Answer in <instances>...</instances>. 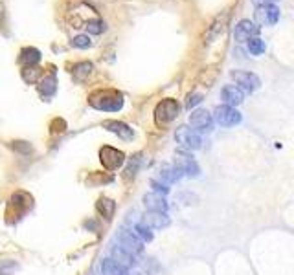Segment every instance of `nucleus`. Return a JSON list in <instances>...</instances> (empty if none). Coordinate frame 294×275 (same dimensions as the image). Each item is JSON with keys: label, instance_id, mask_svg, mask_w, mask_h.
<instances>
[{"label": "nucleus", "instance_id": "nucleus-5", "mask_svg": "<svg viewBox=\"0 0 294 275\" xmlns=\"http://www.w3.org/2000/svg\"><path fill=\"white\" fill-rule=\"evenodd\" d=\"M213 123L221 125V127H235L239 125L243 119L241 112H237L234 107H228V105H219L213 110Z\"/></svg>", "mask_w": 294, "mask_h": 275}, {"label": "nucleus", "instance_id": "nucleus-20", "mask_svg": "<svg viewBox=\"0 0 294 275\" xmlns=\"http://www.w3.org/2000/svg\"><path fill=\"white\" fill-rule=\"evenodd\" d=\"M131 231L142 240V242H151V240H153V231H151V228H147V226L142 222V218H140L138 222H134V224H131Z\"/></svg>", "mask_w": 294, "mask_h": 275}, {"label": "nucleus", "instance_id": "nucleus-15", "mask_svg": "<svg viewBox=\"0 0 294 275\" xmlns=\"http://www.w3.org/2000/svg\"><path fill=\"white\" fill-rule=\"evenodd\" d=\"M144 205L149 211H158V213H168V202L162 195L157 193H147L144 195Z\"/></svg>", "mask_w": 294, "mask_h": 275}, {"label": "nucleus", "instance_id": "nucleus-22", "mask_svg": "<svg viewBox=\"0 0 294 275\" xmlns=\"http://www.w3.org/2000/svg\"><path fill=\"white\" fill-rule=\"evenodd\" d=\"M20 61L26 63L28 66H33L35 63L41 61V51L35 50V48H24L22 53H20Z\"/></svg>", "mask_w": 294, "mask_h": 275}, {"label": "nucleus", "instance_id": "nucleus-21", "mask_svg": "<svg viewBox=\"0 0 294 275\" xmlns=\"http://www.w3.org/2000/svg\"><path fill=\"white\" fill-rule=\"evenodd\" d=\"M96 209H98L101 217H105V220H111L112 215H114V209H116V204L111 198H99L98 204H96Z\"/></svg>", "mask_w": 294, "mask_h": 275}, {"label": "nucleus", "instance_id": "nucleus-14", "mask_svg": "<svg viewBox=\"0 0 294 275\" xmlns=\"http://www.w3.org/2000/svg\"><path fill=\"white\" fill-rule=\"evenodd\" d=\"M221 99L224 101V105H228V107H234L235 109L237 105H241L243 103L245 94H243L235 84H226V86H222V90H221Z\"/></svg>", "mask_w": 294, "mask_h": 275}, {"label": "nucleus", "instance_id": "nucleus-11", "mask_svg": "<svg viewBox=\"0 0 294 275\" xmlns=\"http://www.w3.org/2000/svg\"><path fill=\"white\" fill-rule=\"evenodd\" d=\"M257 35H259V26L249 19L239 20L234 30V39L237 42H249L250 39L257 37Z\"/></svg>", "mask_w": 294, "mask_h": 275}, {"label": "nucleus", "instance_id": "nucleus-17", "mask_svg": "<svg viewBox=\"0 0 294 275\" xmlns=\"http://www.w3.org/2000/svg\"><path fill=\"white\" fill-rule=\"evenodd\" d=\"M99 272H101V275H127L129 274V270L125 268V266H122V264H118L111 257H107V259H103V261L99 263Z\"/></svg>", "mask_w": 294, "mask_h": 275}, {"label": "nucleus", "instance_id": "nucleus-28", "mask_svg": "<svg viewBox=\"0 0 294 275\" xmlns=\"http://www.w3.org/2000/svg\"><path fill=\"white\" fill-rule=\"evenodd\" d=\"M151 187H153V193H157V195H162V196H166V195L169 193V187L166 186L164 182H160L158 178L151 180Z\"/></svg>", "mask_w": 294, "mask_h": 275}, {"label": "nucleus", "instance_id": "nucleus-31", "mask_svg": "<svg viewBox=\"0 0 294 275\" xmlns=\"http://www.w3.org/2000/svg\"><path fill=\"white\" fill-rule=\"evenodd\" d=\"M252 2H254V6H255V7L265 6V4H272V0H252Z\"/></svg>", "mask_w": 294, "mask_h": 275}, {"label": "nucleus", "instance_id": "nucleus-19", "mask_svg": "<svg viewBox=\"0 0 294 275\" xmlns=\"http://www.w3.org/2000/svg\"><path fill=\"white\" fill-rule=\"evenodd\" d=\"M55 84H57V81H55V74H50V76L42 77V79H41V84H39L41 96L44 97V99L52 97L53 94H55V88H57Z\"/></svg>", "mask_w": 294, "mask_h": 275}, {"label": "nucleus", "instance_id": "nucleus-18", "mask_svg": "<svg viewBox=\"0 0 294 275\" xmlns=\"http://www.w3.org/2000/svg\"><path fill=\"white\" fill-rule=\"evenodd\" d=\"M180 178H182V174H180V171H178L175 165H162L160 171H158V180L164 182L166 186L175 184V182H178Z\"/></svg>", "mask_w": 294, "mask_h": 275}, {"label": "nucleus", "instance_id": "nucleus-1", "mask_svg": "<svg viewBox=\"0 0 294 275\" xmlns=\"http://www.w3.org/2000/svg\"><path fill=\"white\" fill-rule=\"evenodd\" d=\"M90 107L103 112H118L124 107V96L118 90H98L88 97Z\"/></svg>", "mask_w": 294, "mask_h": 275}, {"label": "nucleus", "instance_id": "nucleus-9", "mask_svg": "<svg viewBox=\"0 0 294 275\" xmlns=\"http://www.w3.org/2000/svg\"><path fill=\"white\" fill-rule=\"evenodd\" d=\"M190 125L195 132H211L213 130V118L208 110L197 109L190 114Z\"/></svg>", "mask_w": 294, "mask_h": 275}, {"label": "nucleus", "instance_id": "nucleus-23", "mask_svg": "<svg viewBox=\"0 0 294 275\" xmlns=\"http://www.w3.org/2000/svg\"><path fill=\"white\" fill-rule=\"evenodd\" d=\"M247 48H249L250 55H255V57L263 55V53H265V50H267V46H265V40H261L259 37L250 39L249 42H247Z\"/></svg>", "mask_w": 294, "mask_h": 275}, {"label": "nucleus", "instance_id": "nucleus-27", "mask_svg": "<svg viewBox=\"0 0 294 275\" xmlns=\"http://www.w3.org/2000/svg\"><path fill=\"white\" fill-rule=\"evenodd\" d=\"M72 46L74 48H79V50H86L92 46V40L88 35H78V37L72 39Z\"/></svg>", "mask_w": 294, "mask_h": 275}, {"label": "nucleus", "instance_id": "nucleus-13", "mask_svg": "<svg viewBox=\"0 0 294 275\" xmlns=\"http://www.w3.org/2000/svg\"><path fill=\"white\" fill-rule=\"evenodd\" d=\"M103 127L112 132V134H116L118 138H122L125 141H131L134 138V130H132L127 123H122V121H114V119H109V121H103Z\"/></svg>", "mask_w": 294, "mask_h": 275}, {"label": "nucleus", "instance_id": "nucleus-4", "mask_svg": "<svg viewBox=\"0 0 294 275\" xmlns=\"http://www.w3.org/2000/svg\"><path fill=\"white\" fill-rule=\"evenodd\" d=\"M230 77L235 81V86L241 90L243 94H252L261 86V79L255 76L254 72H245V70H232Z\"/></svg>", "mask_w": 294, "mask_h": 275}, {"label": "nucleus", "instance_id": "nucleus-16", "mask_svg": "<svg viewBox=\"0 0 294 275\" xmlns=\"http://www.w3.org/2000/svg\"><path fill=\"white\" fill-rule=\"evenodd\" d=\"M111 259H114L118 264H122V266H125V268L129 270L132 268L134 264H136V257L131 255L129 251L122 250L120 246H112L111 248Z\"/></svg>", "mask_w": 294, "mask_h": 275}, {"label": "nucleus", "instance_id": "nucleus-24", "mask_svg": "<svg viewBox=\"0 0 294 275\" xmlns=\"http://www.w3.org/2000/svg\"><path fill=\"white\" fill-rule=\"evenodd\" d=\"M140 165H142V158H140V154L132 156L131 160H129V163H127V167H125V173H124L125 178L127 180L134 178L136 173H138V169H140Z\"/></svg>", "mask_w": 294, "mask_h": 275}, {"label": "nucleus", "instance_id": "nucleus-10", "mask_svg": "<svg viewBox=\"0 0 294 275\" xmlns=\"http://www.w3.org/2000/svg\"><path fill=\"white\" fill-rule=\"evenodd\" d=\"M280 20V7L276 4H265L255 7V22L257 26H274Z\"/></svg>", "mask_w": 294, "mask_h": 275}, {"label": "nucleus", "instance_id": "nucleus-29", "mask_svg": "<svg viewBox=\"0 0 294 275\" xmlns=\"http://www.w3.org/2000/svg\"><path fill=\"white\" fill-rule=\"evenodd\" d=\"M201 101H203V94H199V92L190 94V96H188V101H186V107H188V109H193V107H197Z\"/></svg>", "mask_w": 294, "mask_h": 275}, {"label": "nucleus", "instance_id": "nucleus-3", "mask_svg": "<svg viewBox=\"0 0 294 275\" xmlns=\"http://www.w3.org/2000/svg\"><path fill=\"white\" fill-rule=\"evenodd\" d=\"M178 110H180V105L176 103V99H171V97L162 99L157 105V109H155V121H157V125H168L173 119H176Z\"/></svg>", "mask_w": 294, "mask_h": 275}, {"label": "nucleus", "instance_id": "nucleus-26", "mask_svg": "<svg viewBox=\"0 0 294 275\" xmlns=\"http://www.w3.org/2000/svg\"><path fill=\"white\" fill-rule=\"evenodd\" d=\"M85 30H86V35H88V33H90V35H101V33L105 32V22L101 19H92L85 24Z\"/></svg>", "mask_w": 294, "mask_h": 275}, {"label": "nucleus", "instance_id": "nucleus-12", "mask_svg": "<svg viewBox=\"0 0 294 275\" xmlns=\"http://www.w3.org/2000/svg\"><path fill=\"white\" fill-rule=\"evenodd\" d=\"M142 222L147 228H151V230H164V228H168L171 224L168 213H158V211L145 213L144 217H142Z\"/></svg>", "mask_w": 294, "mask_h": 275}, {"label": "nucleus", "instance_id": "nucleus-25", "mask_svg": "<svg viewBox=\"0 0 294 275\" xmlns=\"http://www.w3.org/2000/svg\"><path fill=\"white\" fill-rule=\"evenodd\" d=\"M90 72H92V63H79L74 66L72 74L76 81H83L85 77L90 76Z\"/></svg>", "mask_w": 294, "mask_h": 275}, {"label": "nucleus", "instance_id": "nucleus-6", "mask_svg": "<svg viewBox=\"0 0 294 275\" xmlns=\"http://www.w3.org/2000/svg\"><path fill=\"white\" fill-rule=\"evenodd\" d=\"M175 141L184 149V151H199L203 147V140L199 132H195L190 127H178L175 132Z\"/></svg>", "mask_w": 294, "mask_h": 275}, {"label": "nucleus", "instance_id": "nucleus-32", "mask_svg": "<svg viewBox=\"0 0 294 275\" xmlns=\"http://www.w3.org/2000/svg\"><path fill=\"white\" fill-rule=\"evenodd\" d=\"M272 2H274V0H272Z\"/></svg>", "mask_w": 294, "mask_h": 275}, {"label": "nucleus", "instance_id": "nucleus-8", "mask_svg": "<svg viewBox=\"0 0 294 275\" xmlns=\"http://www.w3.org/2000/svg\"><path fill=\"white\" fill-rule=\"evenodd\" d=\"M99 160L107 171H116L125 163V154L114 147H103L99 151Z\"/></svg>", "mask_w": 294, "mask_h": 275}, {"label": "nucleus", "instance_id": "nucleus-7", "mask_svg": "<svg viewBox=\"0 0 294 275\" xmlns=\"http://www.w3.org/2000/svg\"><path fill=\"white\" fill-rule=\"evenodd\" d=\"M173 165L180 171L182 176H191V178H197L201 174V167L195 161V158L188 153H176L175 154V161Z\"/></svg>", "mask_w": 294, "mask_h": 275}, {"label": "nucleus", "instance_id": "nucleus-30", "mask_svg": "<svg viewBox=\"0 0 294 275\" xmlns=\"http://www.w3.org/2000/svg\"><path fill=\"white\" fill-rule=\"evenodd\" d=\"M13 149H19V151H24V153H32V145L26 143V141H13Z\"/></svg>", "mask_w": 294, "mask_h": 275}, {"label": "nucleus", "instance_id": "nucleus-2", "mask_svg": "<svg viewBox=\"0 0 294 275\" xmlns=\"http://www.w3.org/2000/svg\"><path fill=\"white\" fill-rule=\"evenodd\" d=\"M114 240H116L118 246H120L122 250L129 251V253L134 257L140 255V253L144 251V242H142L131 230H127V228H122V230L118 231L116 235H114Z\"/></svg>", "mask_w": 294, "mask_h": 275}]
</instances>
